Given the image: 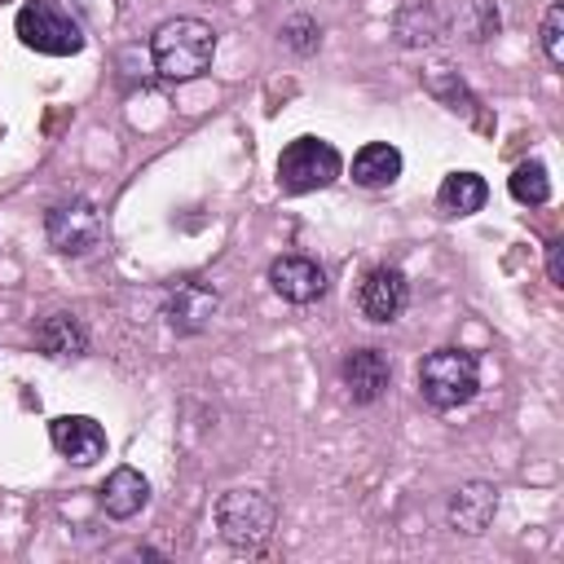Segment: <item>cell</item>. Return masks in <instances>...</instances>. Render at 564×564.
Masks as SVG:
<instances>
[{"label": "cell", "instance_id": "obj_18", "mask_svg": "<svg viewBox=\"0 0 564 564\" xmlns=\"http://www.w3.org/2000/svg\"><path fill=\"white\" fill-rule=\"evenodd\" d=\"M507 189H511L516 203H524V207H542V203L551 198L546 163H542V159H524V163H516V172L507 176Z\"/></svg>", "mask_w": 564, "mask_h": 564}, {"label": "cell", "instance_id": "obj_23", "mask_svg": "<svg viewBox=\"0 0 564 564\" xmlns=\"http://www.w3.org/2000/svg\"><path fill=\"white\" fill-rule=\"evenodd\" d=\"M546 278H551L555 286H564V242H560V238L546 242Z\"/></svg>", "mask_w": 564, "mask_h": 564}, {"label": "cell", "instance_id": "obj_17", "mask_svg": "<svg viewBox=\"0 0 564 564\" xmlns=\"http://www.w3.org/2000/svg\"><path fill=\"white\" fill-rule=\"evenodd\" d=\"M392 31H397V44L419 48V44H432L441 35V18H436V9L427 0H419V4H405L397 13V26Z\"/></svg>", "mask_w": 564, "mask_h": 564}, {"label": "cell", "instance_id": "obj_7", "mask_svg": "<svg viewBox=\"0 0 564 564\" xmlns=\"http://www.w3.org/2000/svg\"><path fill=\"white\" fill-rule=\"evenodd\" d=\"M216 313H220V295L198 278L176 282L163 300V322L172 335H203L216 322Z\"/></svg>", "mask_w": 564, "mask_h": 564}, {"label": "cell", "instance_id": "obj_13", "mask_svg": "<svg viewBox=\"0 0 564 564\" xmlns=\"http://www.w3.org/2000/svg\"><path fill=\"white\" fill-rule=\"evenodd\" d=\"M150 502V480L137 467H115L101 485V511L110 520H132Z\"/></svg>", "mask_w": 564, "mask_h": 564}, {"label": "cell", "instance_id": "obj_22", "mask_svg": "<svg viewBox=\"0 0 564 564\" xmlns=\"http://www.w3.org/2000/svg\"><path fill=\"white\" fill-rule=\"evenodd\" d=\"M471 9V26H467V40H489V35H498V4L494 0H471L467 4Z\"/></svg>", "mask_w": 564, "mask_h": 564}, {"label": "cell", "instance_id": "obj_10", "mask_svg": "<svg viewBox=\"0 0 564 564\" xmlns=\"http://www.w3.org/2000/svg\"><path fill=\"white\" fill-rule=\"evenodd\" d=\"M339 379H344L352 405H375L392 383V361L379 348H352L339 366Z\"/></svg>", "mask_w": 564, "mask_h": 564}, {"label": "cell", "instance_id": "obj_1", "mask_svg": "<svg viewBox=\"0 0 564 564\" xmlns=\"http://www.w3.org/2000/svg\"><path fill=\"white\" fill-rule=\"evenodd\" d=\"M212 57H216V31L203 18H167L150 35V62L172 84L198 79L203 70H212Z\"/></svg>", "mask_w": 564, "mask_h": 564}, {"label": "cell", "instance_id": "obj_15", "mask_svg": "<svg viewBox=\"0 0 564 564\" xmlns=\"http://www.w3.org/2000/svg\"><path fill=\"white\" fill-rule=\"evenodd\" d=\"M35 348L48 357H84L88 352V330L75 313H48L35 326Z\"/></svg>", "mask_w": 564, "mask_h": 564}, {"label": "cell", "instance_id": "obj_21", "mask_svg": "<svg viewBox=\"0 0 564 564\" xmlns=\"http://www.w3.org/2000/svg\"><path fill=\"white\" fill-rule=\"evenodd\" d=\"M427 93H436L449 110H458V101H471L467 88H463V79H458L449 66H432V70H427Z\"/></svg>", "mask_w": 564, "mask_h": 564}, {"label": "cell", "instance_id": "obj_9", "mask_svg": "<svg viewBox=\"0 0 564 564\" xmlns=\"http://www.w3.org/2000/svg\"><path fill=\"white\" fill-rule=\"evenodd\" d=\"M48 441L75 467H93L97 458H106V427L88 414H57L48 423Z\"/></svg>", "mask_w": 564, "mask_h": 564}, {"label": "cell", "instance_id": "obj_11", "mask_svg": "<svg viewBox=\"0 0 564 564\" xmlns=\"http://www.w3.org/2000/svg\"><path fill=\"white\" fill-rule=\"evenodd\" d=\"M269 286L286 304H313V300L326 295V269L308 256H278L269 264Z\"/></svg>", "mask_w": 564, "mask_h": 564}, {"label": "cell", "instance_id": "obj_5", "mask_svg": "<svg viewBox=\"0 0 564 564\" xmlns=\"http://www.w3.org/2000/svg\"><path fill=\"white\" fill-rule=\"evenodd\" d=\"M13 31L26 48L44 57H75L84 48V26L57 0H26L13 18Z\"/></svg>", "mask_w": 564, "mask_h": 564}, {"label": "cell", "instance_id": "obj_2", "mask_svg": "<svg viewBox=\"0 0 564 564\" xmlns=\"http://www.w3.org/2000/svg\"><path fill=\"white\" fill-rule=\"evenodd\" d=\"M419 397L432 410H458L480 392V361L467 348H432L419 361Z\"/></svg>", "mask_w": 564, "mask_h": 564}, {"label": "cell", "instance_id": "obj_6", "mask_svg": "<svg viewBox=\"0 0 564 564\" xmlns=\"http://www.w3.org/2000/svg\"><path fill=\"white\" fill-rule=\"evenodd\" d=\"M44 234H48V247L62 251V256H88L106 225H101V212L88 203V198H66V203H53L48 216H44Z\"/></svg>", "mask_w": 564, "mask_h": 564}, {"label": "cell", "instance_id": "obj_12", "mask_svg": "<svg viewBox=\"0 0 564 564\" xmlns=\"http://www.w3.org/2000/svg\"><path fill=\"white\" fill-rule=\"evenodd\" d=\"M449 529L454 533H467V538H480L489 524H494V516H498V485H489V480H467V485H458L454 494H449Z\"/></svg>", "mask_w": 564, "mask_h": 564}, {"label": "cell", "instance_id": "obj_19", "mask_svg": "<svg viewBox=\"0 0 564 564\" xmlns=\"http://www.w3.org/2000/svg\"><path fill=\"white\" fill-rule=\"evenodd\" d=\"M538 40H542L546 62L560 70V66H564V4H551V9L542 13V31H538Z\"/></svg>", "mask_w": 564, "mask_h": 564}, {"label": "cell", "instance_id": "obj_20", "mask_svg": "<svg viewBox=\"0 0 564 564\" xmlns=\"http://www.w3.org/2000/svg\"><path fill=\"white\" fill-rule=\"evenodd\" d=\"M282 40H286V48H295V53H313V48L322 44V26H317L308 13H291V18L282 22Z\"/></svg>", "mask_w": 564, "mask_h": 564}, {"label": "cell", "instance_id": "obj_16", "mask_svg": "<svg viewBox=\"0 0 564 564\" xmlns=\"http://www.w3.org/2000/svg\"><path fill=\"white\" fill-rule=\"evenodd\" d=\"M485 198H489V185L476 172H449L436 189V207L445 216H471V212L485 207Z\"/></svg>", "mask_w": 564, "mask_h": 564}, {"label": "cell", "instance_id": "obj_3", "mask_svg": "<svg viewBox=\"0 0 564 564\" xmlns=\"http://www.w3.org/2000/svg\"><path fill=\"white\" fill-rule=\"evenodd\" d=\"M273 524H278V502L256 485H238L216 498V529L234 551H260Z\"/></svg>", "mask_w": 564, "mask_h": 564}, {"label": "cell", "instance_id": "obj_14", "mask_svg": "<svg viewBox=\"0 0 564 564\" xmlns=\"http://www.w3.org/2000/svg\"><path fill=\"white\" fill-rule=\"evenodd\" d=\"M401 167H405V159H401V150L388 145V141H366V145L352 154V181H357L361 189H383V185H392V181L401 176Z\"/></svg>", "mask_w": 564, "mask_h": 564}, {"label": "cell", "instance_id": "obj_8", "mask_svg": "<svg viewBox=\"0 0 564 564\" xmlns=\"http://www.w3.org/2000/svg\"><path fill=\"white\" fill-rule=\"evenodd\" d=\"M405 304H410V282H405V273L397 264H375L357 286V308L375 326L397 322L405 313Z\"/></svg>", "mask_w": 564, "mask_h": 564}, {"label": "cell", "instance_id": "obj_4", "mask_svg": "<svg viewBox=\"0 0 564 564\" xmlns=\"http://www.w3.org/2000/svg\"><path fill=\"white\" fill-rule=\"evenodd\" d=\"M344 172V159L330 141L322 137H295L282 145L278 154V185L282 194H313V189H326L335 185Z\"/></svg>", "mask_w": 564, "mask_h": 564}]
</instances>
